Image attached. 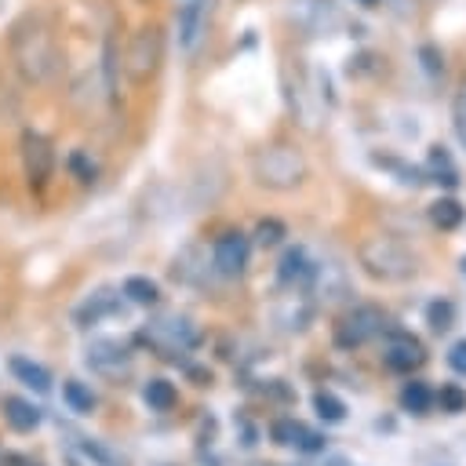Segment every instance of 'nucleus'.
<instances>
[{"mask_svg":"<svg viewBox=\"0 0 466 466\" xmlns=\"http://www.w3.org/2000/svg\"><path fill=\"white\" fill-rule=\"evenodd\" d=\"M255 244L258 248H277L284 237H288V226L280 222V218H258V226H255Z\"/></svg>","mask_w":466,"mask_h":466,"instance_id":"393cba45","label":"nucleus"},{"mask_svg":"<svg viewBox=\"0 0 466 466\" xmlns=\"http://www.w3.org/2000/svg\"><path fill=\"white\" fill-rule=\"evenodd\" d=\"M430 222H433L437 229L451 233V229H459V226L466 222V208H462L455 197H437V200L430 204Z\"/></svg>","mask_w":466,"mask_h":466,"instance_id":"2eb2a0df","label":"nucleus"},{"mask_svg":"<svg viewBox=\"0 0 466 466\" xmlns=\"http://www.w3.org/2000/svg\"><path fill=\"white\" fill-rule=\"evenodd\" d=\"M393 7H397V11H404V7H408V0H393Z\"/></svg>","mask_w":466,"mask_h":466,"instance_id":"72a5a7b5","label":"nucleus"},{"mask_svg":"<svg viewBox=\"0 0 466 466\" xmlns=\"http://www.w3.org/2000/svg\"><path fill=\"white\" fill-rule=\"evenodd\" d=\"M451 124H455L459 142L466 146V80L459 84V91H455V98H451Z\"/></svg>","mask_w":466,"mask_h":466,"instance_id":"bb28decb","label":"nucleus"},{"mask_svg":"<svg viewBox=\"0 0 466 466\" xmlns=\"http://www.w3.org/2000/svg\"><path fill=\"white\" fill-rule=\"evenodd\" d=\"M459 266H462V277H466V255H462V262H459Z\"/></svg>","mask_w":466,"mask_h":466,"instance_id":"f704fd0d","label":"nucleus"},{"mask_svg":"<svg viewBox=\"0 0 466 466\" xmlns=\"http://www.w3.org/2000/svg\"><path fill=\"white\" fill-rule=\"evenodd\" d=\"M353 4H360V7H379V0H353Z\"/></svg>","mask_w":466,"mask_h":466,"instance_id":"473e14b6","label":"nucleus"},{"mask_svg":"<svg viewBox=\"0 0 466 466\" xmlns=\"http://www.w3.org/2000/svg\"><path fill=\"white\" fill-rule=\"evenodd\" d=\"M284 11H288L291 29L309 40H320L342 29V11L335 0H288Z\"/></svg>","mask_w":466,"mask_h":466,"instance_id":"423d86ee","label":"nucleus"},{"mask_svg":"<svg viewBox=\"0 0 466 466\" xmlns=\"http://www.w3.org/2000/svg\"><path fill=\"white\" fill-rule=\"evenodd\" d=\"M357 262L371 280H382V284H400V280H411L419 273L415 251L390 233L364 237L357 248Z\"/></svg>","mask_w":466,"mask_h":466,"instance_id":"f03ea898","label":"nucleus"},{"mask_svg":"<svg viewBox=\"0 0 466 466\" xmlns=\"http://www.w3.org/2000/svg\"><path fill=\"white\" fill-rule=\"evenodd\" d=\"M22 171L33 189H44L55 171V146L40 131H22Z\"/></svg>","mask_w":466,"mask_h":466,"instance_id":"0eeeda50","label":"nucleus"},{"mask_svg":"<svg viewBox=\"0 0 466 466\" xmlns=\"http://www.w3.org/2000/svg\"><path fill=\"white\" fill-rule=\"evenodd\" d=\"M426 324H430V331L444 335V331L455 324V302H451V299H433V302H426Z\"/></svg>","mask_w":466,"mask_h":466,"instance_id":"4be33fe9","label":"nucleus"},{"mask_svg":"<svg viewBox=\"0 0 466 466\" xmlns=\"http://www.w3.org/2000/svg\"><path fill=\"white\" fill-rule=\"evenodd\" d=\"M11 62L25 84H47L62 69V44L44 15H22L11 25Z\"/></svg>","mask_w":466,"mask_h":466,"instance_id":"f257e3e1","label":"nucleus"},{"mask_svg":"<svg viewBox=\"0 0 466 466\" xmlns=\"http://www.w3.org/2000/svg\"><path fill=\"white\" fill-rule=\"evenodd\" d=\"M430 175L437 182H444V186H459V171H455V164H451L444 146H430Z\"/></svg>","mask_w":466,"mask_h":466,"instance_id":"5701e85b","label":"nucleus"},{"mask_svg":"<svg viewBox=\"0 0 466 466\" xmlns=\"http://www.w3.org/2000/svg\"><path fill=\"white\" fill-rule=\"evenodd\" d=\"M69 171H73L80 182H95V164H91L87 153H73V157H69Z\"/></svg>","mask_w":466,"mask_h":466,"instance_id":"7c9ffc66","label":"nucleus"},{"mask_svg":"<svg viewBox=\"0 0 466 466\" xmlns=\"http://www.w3.org/2000/svg\"><path fill=\"white\" fill-rule=\"evenodd\" d=\"M397 404H400V411H408V415H426V411L433 408V390H430L426 382L411 379V382H404V386H400Z\"/></svg>","mask_w":466,"mask_h":466,"instance_id":"dca6fc26","label":"nucleus"},{"mask_svg":"<svg viewBox=\"0 0 466 466\" xmlns=\"http://www.w3.org/2000/svg\"><path fill=\"white\" fill-rule=\"evenodd\" d=\"M120 291H124V299L135 302V306H157V299H160V288H157V280H149V277H127Z\"/></svg>","mask_w":466,"mask_h":466,"instance_id":"6ab92c4d","label":"nucleus"},{"mask_svg":"<svg viewBox=\"0 0 466 466\" xmlns=\"http://www.w3.org/2000/svg\"><path fill=\"white\" fill-rule=\"evenodd\" d=\"M382 331H386V313H382V306L360 302V306L346 309V313L331 324V342H335L339 350H357V346L379 339Z\"/></svg>","mask_w":466,"mask_h":466,"instance_id":"39448f33","label":"nucleus"},{"mask_svg":"<svg viewBox=\"0 0 466 466\" xmlns=\"http://www.w3.org/2000/svg\"><path fill=\"white\" fill-rule=\"evenodd\" d=\"M324 466H353V462H350L346 455H328V459H324Z\"/></svg>","mask_w":466,"mask_h":466,"instance_id":"2f4dec72","label":"nucleus"},{"mask_svg":"<svg viewBox=\"0 0 466 466\" xmlns=\"http://www.w3.org/2000/svg\"><path fill=\"white\" fill-rule=\"evenodd\" d=\"M142 400L149 404V411H171L175 400H178V393H175V386L167 379H149L142 386Z\"/></svg>","mask_w":466,"mask_h":466,"instance_id":"a211bd4d","label":"nucleus"},{"mask_svg":"<svg viewBox=\"0 0 466 466\" xmlns=\"http://www.w3.org/2000/svg\"><path fill=\"white\" fill-rule=\"evenodd\" d=\"M309 277H313V262H309L306 248H299V244L288 248L277 262V280L280 284H309Z\"/></svg>","mask_w":466,"mask_h":466,"instance_id":"9d476101","label":"nucleus"},{"mask_svg":"<svg viewBox=\"0 0 466 466\" xmlns=\"http://www.w3.org/2000/svg\"><path fill=\"white\" fill-rule=\"evenodd\" d=\"M444 360H448V368H451L455 375H466V339H455V342L448 346Z\"/></svg>","mask_w":466,"mask_h":466,"instance_id":"c756f323","label":"nucleus"},{"mask_svg":"<svg viewBox=\"0 0 466 466\" xmlns=\"http://www.w3.org/2000/svg\"><path fill=\"white\" fill-rule=\"evenodd\" d=\"M382 364L397 375H411L415 368L426 364V346L411 331H390L382 342Z\"/></svg>","mask_w":466,"mask_h":466,"instance_id":"6e6552de","label":"nucleus"},{"mask_svg":"<svg viewBox=\"0 0 466 466\" xmlns=\"http://www.w3.org/2000/svg\"><path fill=\"white\" fill-rule=\"evenodd\" d=\"M422 4H430V0H422Z\"/></svg>","mask_w":466,"mask_h":466,"instance_id":"c9c22d12","label":"nucleus"},{"mask_svg":"<svg viewBox=\"0 0 466 466\" xmlns=\"http://www.w3.org/2000/svg\"><path fill=\"white\" fill-rule=\"evenodd\" d=\"M87 364H91L95 371L120 375V371L131 368V357H127V350H120L116 342H95V346H87Z\"/></svg>","mask_w":466,"mask_h":466,"instance_id":"9b49d317","label":"nucleus"},{"mask_svg":"<svg viewBox=\"0 0 466 466\" xmlns=\"http://www.w3.org/2000/svg\"><path fill=\"white\" fill-rule=\"evenodd\" d=\"M324 444H328V437H324L320 430H309V426H306L302 437L295 441V448H299L302 455H317V451H324Z\"/></svg>","mask_w":466,"mask_h":466,"instance_id":"c85d7f7f","label":"nucleus"},{"mask_svg":"<svg viewBox=\"0 0 466 466\" xmlns=\"http://www.w3.org/2000/svg\"><path fill=\"white\" fill-rule=\"evenodd\" d=\"M248 255H251V244L240 229H226L215 248H211V266L222 273V277H240L248 269Z\"/></svg>","mask_w":466,"mask_h":466,"instance_id":"1a4fd4ad","label":"nucleus"},{"mask_svg":"<svg viewBox=\"0 0 466 466\" xmlns=\"http://www.w3.org/2000/svg\"><path fill=\"white\" fill-rule=\"evenodd\" d=\"M302 430H306V426H302L299 419H291V415H284V419H273V422H269V437H273V444H284V448H288V444H295V441L302 437Z\"/></svg>","mask_w":466,"mask_h":466,"instance_id":"a878e982","label":"nucleus"},{"mask_svg":"<svg viewBox=\"0 0 466 466\" xmlns=\"http://www.w3.org/2000/svg\"><path fill=\"white\" fill-rule=\"evenodd\" d=\"M164 47H167V40H164V29L157 22L138 25L127 36V47H124V58H120L127 80L131 84H149L164 66Z\"/></svg>","mask_w":466,"mask_h":466,"instance_id":"20e7f679","label":"nucleus"},{"mask_svg":"<svg viewBox=\"0 0 466 466\" xmlns=\"http://www.w3.org/2000/svg\"><path fill=\"white\" fill-rule=\"evenodd\" d=\"M116 309V302H113V295H106V291H98V295H91L80 309H76V324L80 328H87V324H98L106 313H113Z\"/></svg>","mask_w":466,"mask_h":466,"instance_id":"412c9836","label":"nucleus"},{"mask_svg":"<svg viewBox=\"0 0 466 466\" xmlns=\"http://www.w3.org/2000/svg\"><path fill=\"white\" fill-rule=\"evenodd\" d=\"M4 419H7L11 430L29 433V430L40 426L44 415H40V408H36L33 400H25V397H7V400H4Z\"/></svg>","mask_w":466,"mask_h":466,"instance_id":"f8f14e48","label":"nucleus"},{"mask_svg":"<svg viewBox=\"0 0 466 466\" xmlns=\"http://www.w3.org/2000/svg\"><path fill=\"white\" fill-rule=\"evenodd\" d=\"M433 400L441 404L444 415H462L466 411V390L459 382H441V390L433 393Z\"/></svg>","mask_w":466,"mask_h":466,"instance_id":"b1692460","label":"nucleus"},{"mask_svg":"<svg viewBox=\"0 0 466 466\" xmlns=\"http://www.w3.org/2000/svg\"><path fill=\"white\" fill-rule=\"evenodd\" d=\"M419 58H422V69H426L433 80L444 73V55H441L433 44H422V47H419Z\"/></svg>","mask_w":466,"mask_h":466,"instance_id":"cd10ccee","label":"nucleus"},{"mask_svg":"<svg viewBox=\"0 0 466 466\" xmlns=\"http://www.w3.org/2000/svg\"><path fill=\"white\" fill-rule=\"evenodd\" d=\"M204 33V0H186L178 11V44L189 51Z\"/></svg>","mask_w":466,"mask_h":466,"instance_id":"ddd939ff","label":"nucleus"},{"mask_svg":"<svg viewBox=\"0 0 466 466\" xmlns=\"http://www.w3.org/2000/svg\"><path fill=\"white\" fill-rule=\"evenodd\" d=\"M11 375H15L22 386L36 390V393H47V390H51V371H47L44 364L29 360V357H11Z\"/></svg>","mask_w":466,"mask_h":466,"instance_id":"4468645a","label":"nucleus"},{"mask_svg":"<svg viewBox=\"0 0 466 466\" xmlns=\"http://www.w3.org/2000/svg\"><path fill=\"white\" fill-rule=\"evenodd\" d=\"M346 400L339 397V393H331V390H317L313 393V415L324 422V426H339V422H346Z\"/></svg>","mask_w":466,"mask_h":466,"instance_id":"f3484780","label":"nucleus"},{"mask_svg":"<svg viewBox=\"0 0 466 466\" xmlns=\"http://www.w3.org/2000/svg\"><path fill=\"white\" fill-rule=\"evenodd\" d=\"M309 164L295 142H269L251 157V178L273 193H291L306 182Z\"/></svg>","mask_w":466,"mask_h":466,"instance_id":"7ed1b4c3","label":"nucleus"},{"mask_svg":"<svg viewBox=\"0 0 466 466\" xmlns=\"http://www.w3.org/2000/svg\"><path fill=\"white\" fill-rule=\"evenodd\" d=\"M62 400H66L69 411H76V415H91V411H95V393H91L80 379H66V382H62Z\"/></svg>","mask_w":466,"mask_h":466,"instance_id":"aec40b11","label":"nucleus"}]
</instances>
